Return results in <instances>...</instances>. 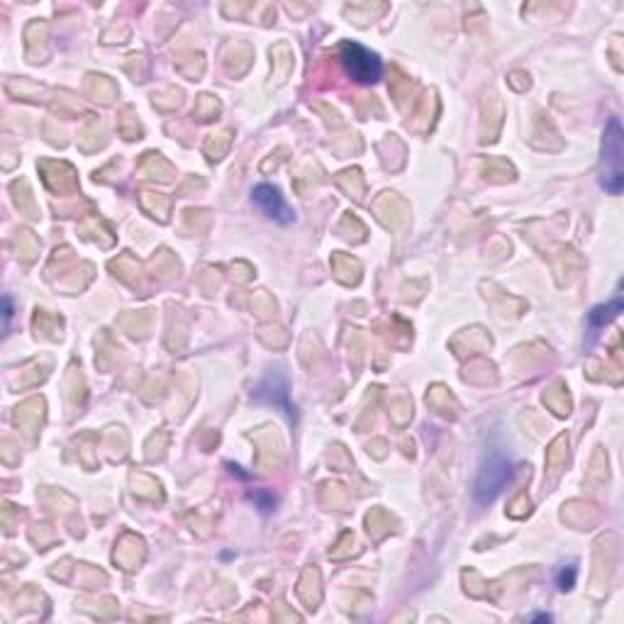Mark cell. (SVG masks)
<instances>
[{
  "mask_svg": "<svg viewBox=\"0 0 624 624\" xmlns=\"http://www.w3.org/2000/svg\"><path fill=\"white\" fill-rule=\"evenodd\" d=\"M513 461L507 459L500 449H490L486 459H483L476 483H473V498L478 505H488L498 498L500 493L507 488V483L513 481Z\"/></svg>",
  "mask_w": 624,
  "mask_h": 624,
  "instance_id": "6da1fadb",
  "label": "cell"
},
{
  "mask_svg": "<svg viewBox=\"0 0 624 624\" xmlns=\"http://www.w3.org/2000/svg\"><path fill=\"white\" fill-rule=\"evenodd\" d=\"M602 188L612 195H620L624 188V129L620 120L610 118L602 137Z\"/></svg>",
  "mask_w": 624,
  "mask_h": 624,
  "instance_id": "7a4b0ae2",
  "label": "cell"
},
{
  "mask_svg": "<svg viewBox=\"0 0 624 624\" xmlns=\"http://www.w3.org/2000/svg\"><path fill=\"white\" fill-rule=\"evenodd\" d=\"M339 59L344 64L346 74L354 78L356 84H379L380 76H383V61H380V57L376 51L366 49L363 44L342 42Z\"/></svg>",
  "mask_w": 624,
  "mask_h": 624,
  "instance_id": "3957f363",
  "label": "cell"
},
{
  "mask_svg": "<svg viewBox=\"0 0 624 624\" xmlns=\"http://www.w3.org/2000/svg\"><path fill=\"white\" fill-rule=\"evenodd\" d=\"M254 203L259 205L269 218L279 219V222H293V210L286 203V198L281 195V191L271 183H259L252 191Z\"/></svg>",
  "mask_w": 624,
  "mask_h": 624,
  "instance_id": "277c9868",
  "label": "cell"
},
{
  "mask_svg": "<svg viewBox=\"0 0 624 624\" xmlns=\"http://www.w3.org/2000/svg\"><path fill=\"white\" fill-rule=\"evenodd\" d=\"M620 310H622V300H620V298H617L615 303L600 305V308H595V310L591 312V325L600 327V325H605L608 320H612Z\"/></svg>",
  "mask_w": 624,
  "mask_h": 624,
  "instance_id": "5b68a950",
  "label": "cell"
},
{
  "mask_svg": "<svg viewBox=\"0 0 624 624\" xmlns=\"http://www.w3.org/2000/svg\"><path fill=\"white\" fill-rule=\"evenodd\" d=\"M574 578H575L574 568H571L568 574H566V571H561V575H558V588H564V591L566 588H571V585H574Z\"/></svg>",
  "mask_w": 624,
  "mask_h": 624,
  "instance_id": "8992f818",
  "label": "cell"
},
{
  "mask_svg": "<svg viewBox=\"0 0 624 624\" xmlns=\"http://www.w3.org/2000/svg\"><path fill=\"white\" fill-rule=\"evenodd\" d=\"M3 303H5V320H10V315H13V308H10V298H5Z\"/></svg>",
  "mask_w": 624,
  "mask_h": 624,
  "instance_id": "52a82bcc",
  "label": "cell"
}]
</instances>
